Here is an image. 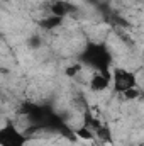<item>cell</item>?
Listing matches in <instances>:
<instances>
[{"label":"cell","instance_id":"obj_6","mask_svg":"<svg viewBox=\"0 0 144 146\" xmlns=\"http://www.w3.org/2000/svg\"><path fill=\"white\" fill-rule=\"evenodd\" d=\"M61 24H63V17H58V15H49V17H46L39 22V26H42L46 31H53Z\"/></svg>","mask_w":144,"mask_h":146},{"label":"cell","instance_id":"obj_3","mask_svg":"<svg viewBox=\"0 0 144 146\" xmlns=\"http://www.w3.org/2000/svg\"><path fill=\"white\" fill-rule=\"evenodd\" d=\"M29 138L14 124H5L0 127V146H27Z\"/></svg>","mask_w":144,"mask_h":146},{"label":"cell","instance_id":"obj_4","mask_svg":"<svg viewBox=\"0 0 144 146\" xmlns=\"http://www.w3.org/2000/svg\"><path fill=\"white\" fill-rule=\"evenodd\" d=\"M110 85H112V78L102 75V73H92V78L88 82V87L92 92H104Z\"/></svg>","mask_w":144,"mask_h":146},{"label":"cell","instance_id":"obj_2","mask_svg":"<svg viewBox=\"0 0 144 146\" xmlns=\"http://www.w3.org/2000/svg\"><path fill=\"white\" fill-rule=\"evenodd\" d=\"M134 87H137L136 73L127 70V68H124V66L122 68L120 66L112 68V88H114L115 94L122 95L124 92H127V90H131Z\"/></svg>","mask_w":144,"mask_h":146},{"label":"cell","instance_id":"obj_9","mask_svg":"<svg viewBox=\"0 0 144 146\" xmlns=\"http://www.w3.org/2000/svg\"><path fill=\"white\" fill-rule=\"evenodd\" d=\"M3 2H7V0H3Z\"/></svg>","mask_w":144,"mask_h":146},{"label":"cell","instance_id":"obj_5","mask_svg":"<svg viewBox=\"0 0 144 146\" xmlns=\"http://www.w3.org/2000/svg\"><path fill=\"white\" fill-rule=\"evenodd\" d=\"M49 12L51 15H58V17H66V14L70 12V3L65 0H51L49 3Z\"/></svg>","mask_w":144,"mask_h":146},{"label":"cell","instance_id":"obj_8","mask_svg":"<svg viewBox=\"0 0 144 146\" xmlns=\"http://www.w3.org/2000/svg\"><path fill=\"white\" fill-rule=\"evenodd\" d=\"M75 133H76V136H80L81 139H90V138L93 136V131H92V129H88L87 126H83L81 129H76Z\"/></svg>","mask_w":144,"mask_h":146},{"label":"cell","instance_id":"obj_7","mask_svg":"<svg viewBox=\"0 0 144 146\" xmlns=\"http://www.w3.org/2000/svg\"><path fill=\"white\" fill-rule=\"evenodd\" d=\"M120 97H122L124 100H127V102H131V100H137V99L141 97V90H139V87H134V88L124 92Z\"/></svg>","mask_w":144,"mask_h":146},{"label":"cell","instance_id":"obj_1","mask_svg":"<svg viewBox=\"0 0 144 146\" xmlns=\"http://www.w3.org/2000/svg\"><path fill=\"white\" fill-rule=\"evenodd\" d=\"M78 63L90 68L93 73H102L112 78L114 56L105 41H87L78 53Z\"/></svg>","mask_w":144,"mask_h":146}]
</instances>
